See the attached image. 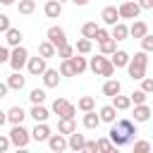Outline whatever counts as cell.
Wrapping results in <instances>:
<instances>
[{
	"label": "cell",
	"mask_w": 153,
	"mask_h": 153,
	"mask_svg": "<svg viewBox=\"0 0 153 153\" xmlns=\"http://www.w3.org/2000/svg\"><path fill=\"white\" fill-rule=\"evenodd\" d=\"M26 69H29V74H31V76H41V74L48 69V65H45V57H43V55L29 57V62H26Z\"/></svg>",
	"instance_id": "8992f818"
},
{
	"label": "cell",
	"mask_w": 153,
	"mask_h": 153,
	"mask_svg": "<svg viewBox=\"0 0 153 153\" xmlns=\"http://www.w3.org/2000/svg\"><path fill=\"white\" fill-rule=\"evenodd\" d=\"M69 62H72V67H74V74H84V72L88 69V60H86L81 53H74V55L69 57Z\"/></svg>",
	"instance_id": "4fadbf2b"
},
{
	"label": "cell",
	"mask_w": 153,
	"mask_h": 153,
	"mask_svg": "<svg viewBox=\"0 0 153 153\" xmlns=\"http://www.w3.org/2000/svg\"><path fill=\"white\" fill-rule=\"evenodd\" d=\"M48 146H50V151H55V153H62L65 148H69V143H67V139H65V134H50V139H48Z\"/></svg>",
	"instance_id": "9c48e42d"
},
{
	"label": "cell",
	"mask_w": 153,
	"mask_h": 153,
	"mask_svg": "<svg viewBox=\"0 0 153 153\" xmlns=\"http://www.w3.org/2000/svg\"><path fill=\"white\" fill-rule=\"evenodd\" d=\"M100 19L108 24V26H115L122 17H120V10L117 7H112V5H108V7H103V12H100Z\"/></svg>",
	"instance_id": "ba28073f"
},
{
	"label": "cell",
	"mask_w": 153,
	"mask_h": 153,
	"mask_svg": "<svg viewBox=\"0 0 153 153\" xmlns=\"http://www.w3.org/2000/svg\"><path fill=\"white\" fill-rule=\"evenodd\" d=\"M36 122H45L48 117H50V112H48V108L43 105V103H33V108H31V112H29Z\"/></svg>",
	"instance_id": "d6986e66"
},
{
	"label": "cell",
	"mask_w": 153,
	"mask_h": 153,
	"mask_svg": "<svg viewBox=\"0 0 153 153\" xmlns=\"http://www.w3.org/2000/svg\"><path fill=\"white\" fill-rule=\"evenodd\" d=\"M98 115H100V122H108V124H112L115 122V117H117V108L110 103V105H103L100 110H98Z\"/></svg>",
	"instance_id": "ffe728a7"
},
{
	"label": "cell",
	"mask_w": 153,
	"mask_h": 153,
	"mask_svg": "<svg viewBox=\"0 0 153 153\" xmlns=\"http://www.w3.org/2000/svg\"><path fill=\"white\" fill-rule=\"evenodd\" d=\"M84 151H88V153H96V151H98V141H86Z\"/></svg>",
	"instance_id": "f907efd6"
},
{
	"label": "cell",
	"mask_w": 153,
	"mask_h": 153,
	"mask_svg": "<svg viewBox=\"0 0 153 153\" xmlns=\"http://www.w3.org/2000/svg\"><path fill=\"white\" fill-rule=\"evenodd\" d=\"M148 117H151V108L146 103L134 105V122H148Z\"/></svg>",
	"instance_id": "d4e9b609"
},
{
	"label": "cell",
	"mask_w": 153,
	"mask_h": 153,
	"mask_svg": "<svg viewBox=\"0 0 153 153\" xmlns=\"http://www.w3.org/2000/svg\"><path fill=\"white\" fill-rule=\"evenodd\" d=\"M41 76H43V86H45V88H55V86L60 84V76H62V74H60V69H50V67H48Z\"/></svg>",
	"instance_id": "30bf717a"
},
{
	"label": "cell",
	"mask_w": 153,
	"mask_h": 153,
	"mask_svg": "<svg viewBox=\"0 0 153 153\" xmlns=\"http://www.w3.org/2000/svg\"><path fill=\"white\" fill-rule=\"evenodd\" d=\"M60 2H67V0H60ZM69 2H72V0H69Z\"/></svg>",
	"instance_id": "6f0895ef"
},
{
	"label": "cell",
	"mask_w": 153,
	"mask_h": 153,
	"mask_svg": "<svg viewBox=\"0 0 153 153\" xmlns=\"http://www.w3.org/2000/svg\"><path fill=\"white\" fill-rule=\"evenodd\" d=\"M31 139L33 141H48L50 139V127L45 122H36V127L31 129Z\"/></svg>",
	"instance_id": "8fae6325"
},
{
	"label": "cell",
	"mask_w": 153,
	"mask_h": 153,
	"mask_svg": "<svg viewBox=\"0 0 153 153\" xmlns=\"http://www.w3.org/2000/svg\"><path fill=\"white\" fill-rule=\"evenodd\" d=\"M112 105H115L117 110H129V108H131V98L117 93V96H112Z\"/></svg>",
	"instance_id": "4dcf8cb0"
},
{
	"label": "cell",
	"mask_w": 153,
	"mask_h": 153,
	"mask_svg": "<svg viewBox=\"0 0 153 153\" xmlns=\"http://www.w3.org/2000/svg\"><path fill=\"white\" fill-rule=\"evenodd\" d=\"M146 33H148V24L141 22V19H136V22L129 26V36H131V38H139V41H141Z\"/></svg>",
	"instance_id": "9a60e30c"
},
{
	"label": "cell",
	"mask_w": 153,
	"mask_h": 153,
	"mask_svg": "<svg viewBox=\"0 0 153 153\" xmlns=\"http://www.w3.org/2000/svg\"><path fill=\"white\" fill-rule=\"evenodd\" d=\"M127 72H129V76L136 79V81H141V79L146 76V67H143V65H134L131 60H129V65H127Z\"/></svg>",
	"instance_id": "484cf974"
},
{
	"label": "cell",
	"mask_w": 153,
	"mask_h": 153,
	"mask_svg": "<svg viewBox=\"0 0 153 153\" xmlns=\"http://www.w3.org/2000/svg\"><path fill=\"white\" fill-rule=\"evenodd\" d=\"M115 148H117V146L110 141V136H108V139H98V151H103V153H112Z\"/></svg>",
	"instance_id": "8d00e7d4"
},
{
	"label": "cell",
	"mask_w": 153,
	"mask_h": 153,
	"mask_svg": "<svg viewBox=\"0 0 153 153\" xmlns=\"http://www.w3.org/2000/svg\"><path fill=\"white\" fill-rule=\"evenodd\" d=\"M10 53H12V50H7L5 45H0V65H2V62H10Z\"/></svg>",
	"instance_id": "681fc988"
},
{
	"label": "cell",
	"mask_w": 153,
	"mask_h": 153,
	"mask_svg": "<svg viewBox=\"0 0 153 153\" xmlns=\"http://www.w3.org/2000/svg\"><path fill=\"white\" fill-rule=\"evenodd\" d=\"M29 100H31V103H43V100H45V91H43V88H33V91L29 93Z\"/></svg>",
	"instance_id": "ab89813d"
},
{
	"label": "cell",
	"mask_w": 153,
	"mask_h": 153,
	"mask_svg": "<svg viewBox=\"0 0 153 153\" xmlns=\"http://www.w3.org/2000/svg\"><path fill=\"white\" fill-rule=\"evenodd\" d=\"M91 48H93V41H91V38H86V36H84V38H79V41H76V45H74V50H76V53H81V55H88V53H91Z\"/></svg>",
	"instance_id": "f546056e"
},
{
	"label": "cell",
	"mask_w": 153,
	"mask_h": 153,
	"mask_svg": "<svg viewBox=\"0 0 153 153\" xmlns=\"http://www.w3.org/2000/svg\"><path fill=\"white\" fill-rule=\"evenodd\" d=\"M131 62H134V65H143V67H146V65H148V53H146V50H139V53H134Z\"/></svg>",
	"instance_id": "f35d334b"
},
{
	"label": "cell",
	"mask_w": 153,
	"mask_h": 153,
	"mask_svg": "<svg viewBox=\"0 0 153 153\" xmlns=\"http://www.w3.org/2000/svg\"><path fill=\"white\" fill-rule=\"evenodd\" d=\"M7 91H10L7 81H0V98H5V96H7Z\"/></svg>",
	"instance_id": "f5cc1de1"
},
{
	"label": "cell",
	"mask_w": 153,
	"mask_h": 153,
	"mask_svg": "<svg viewBox=\"0 0 153 153\" xmlns=\"http://www.w3.org/2000/svg\"><path fill=\"white\" fill-rule=\"evenodd\" d=\"M74 112H76V105H72V103H67V105H65V110H62V115H60V117H74Z\"/></svg>",
	"instance_id": "bcb514c9"
},
{
	"label": "cell",
	"mask_w": 153,
	"mask_h": 153,
	"mask_svg": "<svg viewBox=\"0 0 153 153\" xmlns=\"http://www.w3.org/2000/svg\"><path fill=\"white\" fill-rule=\"evenodd\" d=\"M110 33H112V38H115V41H124V38L129 36V26H127V24H122V22H117V24L112 26V31H110Z\"/></svg>",
	"instance_id": "83f0119b"
},
{
	"label": "cell",
	"mask_w": 153,
	"mask_h": 153,
	"mask_svg": "<svg viewBox=\"0 0 153 153\" xmlns=\"http://www.w3.org/2000/svg\"><path fill=\"white\" fill-rule=\"evenodd\" d=\"M5 122H7V112H2V110H0V127H2Z\"/></svg>",
	"instance_id": "11a10c76"
},
{
	"label": "cell",
	"mask_w": 153,
	"mask_h": 153,
	"mask_svg": "<svg viewBox=\"0 0 153 153\" xmlns=\"http://www.w3.org/2000/svg\"><path fill=\"white\" fill-rule=\"evenodd\" d=\"M110 36H112V33H110L108 29H103V26H98V31H96V36H93V41H96V43H103V41H108Z\"/></svg>",
	"instance_id": "60d3db41"
},
{
	"label": "cell",
	"mask_w": 153,
	"mask_h": 153,
	"mask_svg": "<svg viewBox=\"0 0 153 153\" xmlns=\"http://www.w3.org/2000/svg\"><path fill=\"white\" fill-rule=\"evenodd\" d=\"M96 31H98V24H96V22H86V24L81 26V36H86V38H91V41H93V36H96Z\"/></svg>",
	"instance_id": "836d02e7"
},
{
	"label": "cell",
	"mask_w": 153,
	"mask_h": 153,
	"mask_svg": "<svg viewBox=\"0 0 153 153\" xmlns=\"http://www.w3.org/2000/svg\"><path fill=\"white\" fill-rule=\"evenodd\" d=\"M76 108H79L81 112H88V110L96 108V98H93V96H81V98L76 100Z\"/></svg>",
	"instance_id": "f1b7e54d"
},
{
	"label": "cell",
	"mask_w": 153,
	"mask_h": 153,
	"mask_svg": "<svg viewBox=\"0 0 153 153\" xmlns=\"http://www.w3.org/2000/svg\"><path fill=\"white\" fill-rule=\"evenodd\" d=\"M117 10H120V17H122V19H136L139 12H141V7H139L136 0H124Z\"/></svg>",
	"instance_id": "5b68a950"
},
{
	"label": "cell",
	"mask_w": 153,
	"mask_h": 153,
	"mask_svg": "<svg viewBox=\"0 0 153 153\" xmlns=\"http://www.w3.org/2000/svg\"><path fill=\"white\" fill-rule=\"evenodd\" d=\"M22 38H24L22 31L14 29V26H10V29L5 31V41H7V45H12V48H14V45H22Z\"/></svg>",
	"instance_id": "7402d4cb"
},
{
	"label": "cell",
	"mask_w": 153,
	"mask_h": 153,
	"mask_svg": "<svg viewBox=\"0 0 153 153\" xmlns=\"http://www.w3.org/2000/svg\"><path fill=\"white\" fill-rule=\"evenodd\" d=\"M17 10H19V14H31L36 10V0H19Z\"/></svg>",
	"instance_id": "d6a6232c"
},
{
	"label": "cell",
	"mask_w": 153,
	"mask_h": 153,
	"mask_svg": "<svg viewBox=\"0 0 153 153\" xmlns=\"http://www.w3.org/2000/svg\"><path fill=\"white\" fill-rule=\"evenodd\" d=\"M24 84H26V76H22V72H12V74L7 76V86H10V91H22Z\"/></svg>",
	"instance_id": "e0dca14e"
},
{
	"label": "cell",
	"mask_w": 153,
	"mask_h": 153,
	"mask_svg": "<svg viewBox=\"0 0 153 153\" xmlns=\"http://www.w3.org/2000/svg\"><path fill=\"white\" fill-rule=\"evenodd\" d=\"M141 88H143L146 93H153V79H151V76H143V79H141Z\"/></svg>",
	"instance_id": "f6af8a7d"
},
{
	"label": "cell",
	"mask_w": 153,
	"mask_h": 153,
	"mask_svg": "<svg viewBox=\"0 0 153 153\" xmlns=\"http://www.w3.org/2000/svg\"><path fill=\"white\" fill-rule=\"evenodd\" d=\"M38 55H43L45 60H48V57H55V55H57L55 43H50L48 38H45V41H41V43H38Z\"/></svg>",
	"instance_id": "603a6c76"
},
{
	"label": "cell",
	"mask_w": 153,
	"mask_h": 153,
	"mask_svg": "<svg viewBox=\"0 0 153 153\" xmlns=\"http://www.w3.org/2000/svg\"><path fill=\"white\" fill-rule=\"evenodd\" d=\"M45 36H48V41H50V43H55V48H60L62 43H67V33H65V29H62V26H50Z\"/></svg>",
	"instance_id": "52a82bcc"
},
{
	"label": "cell",
	"mask_w": 153,
	"mask_h": 153,
	"mask_svg": "<svg viewBox=\"0 0 153 153\" xmlns=\"http://www.w3.org/2000/svg\"><path fill=\"white\" fill-rule=\"evenodd\" d=\"M24 117H26V112H24L22 105H14V108L7 110V122H12V124H22Z\"/></svg>",
	"instance_id": "44dd1931"
},
{
	"label": "cell",
	"mask_w": 153,
	"mask_h": 153,
	"mask_svg": "<svg viewBox=\"0 0 153 153\" xmlns=\"http://www.w3.org/2000/svg\"><path fill=\"white\" fill-rule=\"evenodd\" d=\"M88 69L96 74V76H105V79H110L112 74H115V65L110 62V57L108 55H103V53H98L96 57H91L88 60Z\"/></svg>",
	"instance_id": "7a4b0ae2"
},
{
	"label": "cell",
	"mask_w": 153,
	"mask_h": 153,
	"mask_svg": "<svg viewBox=\"0 0 153 153\" xmlns=\"http://www.w3.org/2000/svg\"><path fill=\"white\" fill-rule=\"evenodd\" d=\"M146 96H148V93H146L143 88H136L129 98H131V103H134V105H141V103H146Z\"/></svg>",
	"instance_id": "74e56055"
},
{
	"label": "cell",
	"mask_w": 153,
	"mask_h": 153,
	"mask_svg": "<svg viewBox=\"0 0 153 153\" xmlns=\"http://www.w3.org/2000/svg\"><path fill=\"white\" fill-rule=\"evenodd\" d=\"M10 141H12V146H17V148H26L29 141H31V131H29L24 124H12V129H10Z\"/></svg>",
	"instance_id": "3957f363"
},
{
	"label": "cell",
	"mask_w": 153,
	"mask_h": 153,
	"mask_svg": "<svg viewBox=\"0 0 153 153\" xmlns=\"http://www.w3.org/2000/svg\"><path fill=\"white\" fill-rule=\"evenodd\" d=\"M0 5H5V7H10V5H14V0H0Z\"/></svg>",
	"instance_id": "9f6ffc18"
},
{
	"label": "cell",
	"mask_w": 153,
	"mask_h": 153,
	"mask_svg": "<svg viewBox=\"0 0 153 153\" xmlns=\"http://www.w3.org/2000/svg\"><path fill=\"white\" fill-rule=\"evenodd\" d=\"M43 12H45L48 19H57V17L62 14V2H60V0H45Z\"/></svg>",
	"instance_id": "7c38bea8"
},
{
	"label": "cell",
	"mask_w": 153,
	"mask_h": 153,
	"mask_svg": "<svg viewBox=\"0 0 153 153\" xmlns=\"http://www.w3.org/2000/svg\"><path fill=\"white\" fill-rule=\"evenodd\" d=\"M67 143H69V148H72V151H84V146H86V136H84V134L72 131V134H69V139H67Z\"/></svg>",
	"instance_id": "cb8c5ba5"
},
{
	"label": "cell",
	"mask_w": 153,
	"mask_h": 153,
	"mask_svg": "<svg viewBox=\"0 0 153 153\" xmlns=\"http://www.w3.org/2000/svg\"><path fill=\"white\" fill-rule=\"evenodd\" d=\"M108 136H110V141H112L115 146H129V143L134 141V136H136V124H134L131 120L122 117V120L112 122Z\"/></svg>",
	"instance_id": "6da1fadb"
},
{
	"label": "cell",
	"mask_w": 153,
	"mask_h": 153,
	"mask_svg": "<svg viewBox=\"0 0 153 153\" xmlns=\"http://www.w3.org/2000/svg\"><path fill=\"white\" fill-rule=\"evenodd\" d=\"M67 103H69V100H65V98H55V100H53V112H55V115H62V110H65Z\"/></svg>",
	"instance_id": "7bdbcfd3"
},
{
	"label": "cell",
	"mask_w": 153,
	"mask_h": 153,
	"mask_svg": "<svg viewBox=\"0 0 153 153\" xmlns=\"http://www.w3.org/2000/svg\"><path fill=\"white\" fill-rule=\"evenodd\" d=\"M74 53H76V50H74V45H69V43H62V45L57 48V57H62V60H69Z\"/></svg>",
	"instance_id": "e575fe53"
},
{
	"label": "cell",
	"mask_w": 153,
	"mask_h": 153,
	"mask_svg": "<svg viewBox=\"0 0 153 153\" xmlns=\"http://www.w3.org/2000/svg\"><path fill=\"white\" fill-rule=\"evenodd\" d=\"M26 62H29V50L24 45H14L10 53V67L14 72H22V67H26Z\"/></svg>",
	"instance_id": "277c9868"
},
{
	"label": "cell",
	"mask_w": 153,
	"mask_h": 153,
	"mask_svg": "<svg viewBox=\"0 0 153 153\" xmlns=\"http://www.w3.org/2000/svg\"><path fill=\"white\" fill-rule=\"evenodd\" d=\"M98 45H100V53H103V55H112V53L117 50V41H115L112 36H110L108 41H103V43H98Z\"/></svg>",
	"instance_id": "1f68e13d"
},
{
	"label": "cell",
	"mask_w": 153,
	"mask_h": 153,
	"mask_svg": "<svg viewBox=\"0 0 153 153\" xmlns=\"http://www.w3.org/2000/svg\"><path fill=\"white\" fill-rule=\"evenodd\" d=\"M98 124H100V115H96V110L84 112V127L86 129H98Z\"/></svg>",
	"instance_id": "4316f807"
},
{
	"label": "cell",
	"mask_w": 153,
	"mask_h": 153,
	"mask_svg": "<svg viewBox=\"0 0 153 153\" xmlns=\"http://www.w3.org/2000/svg\"><path fill=\"white\" fill-rule=\"evenodd\" d=\"M10 146H12V141H10V134H7V136H2V134H0V153H5Z\"/></svg>",
	"instance_id": "7dc6e473"
},
{
	"label": "cell",
	"mask_w": 153,
	"mask_h": 153,
	"mask_svg": "<svg viewBox=\"0 0 153 153\" xmlns=\"http://www.w3.org/2000/svg\"><path fill=\"white\" fill-rule=\"evenodd\" d=\"M57 69H60V74H62V76H76V74H74V67H72V62H69V60H62Z\"/></svg>",
	"instance_id": "d590c367"
},
{
	"label": "cell",
	"mask_w": 153,
	"mask_h": 153,
	"mask_svg": "<svg viewBox=\"0 0 153 153\" xmlns=\"http://www.w3.org/2000/svg\"><path fill=\"white\" fill-rule=\"evenodd\" d=\"M141 50H146V53H153V36H151V33H146V36L141 38Z\"/></svg>",
	"instance_id": "ee69618b"
},
{
	"label": "cell",
	"mask_w": 153,
	"mask_h": 153,
	"mask_svg": "<svg viewBox=\"0 0 153 153\" xmlns=\"http://www.w3.org/2000/svg\"><path fill=\"white\" fill-rule=\"evenodd\" d=\"M129 60H131V55H129L127 50H120V48L110 55V62H112L115 67H127V65H129Z\"/></svg>",
	"instance_id": "2e32d148"
},
{
	"label": "cell",
	"mask_w": 153,
	"mask_h": 153,
	"mask_svg": "<svg viewBox=\"0 0 153 153\" xmlns=\"http://www.w3.org/2000/svg\"><path fill=\"white\" fill-rule=\"evenodd\" d=\"M57 131L65 134V136H69L72 131H76V122H74V117H60V120H57Z\"/></svg>",
	"instance_id": "5bb4252c"
},
{
	"label": "cell",
	"mask_w": 153,
	"mask_h": 153,
	"mask_svg": "<svg viewBox=\"0 0 153 153\" xmlns=\"http://www.w3.org/2000/svg\"><path fill=\"white\" fill-rule=\"evenodd\" d=\"M122 91V84L115 79V76H110L105 84H103V96H108V98H112V96H117Z\"/></svg>",
	"instance_id": "ac0fdd59"
},
{
	"label": "cell",
	"mask_w": 153,
	"mask_h": 153,
	"mask_svg": "<svg viewBox=\"0 0 153 153\" xmlns=\"http://www.w3.org/2000/svg\"><path fill=\"white\" fill-rule=\"evenodd\" d=\"M72 2H74V5H76V7H86V5H88V2H91V0H72Z\"/></svg>",
	"instance_id": "db71d44e"
},
{
	"label": "cell",
	"mask_w": 153,
	"mask_h": 153,
	"mask_svg": "<svg viewBox=\"0 0 153 153\" xmlns=\"http://www.w3.org/2000/svg\"><path fill=\"white\" fill-rule=\"evenodd\" d=\"M141 10H153V0H136Z\"/></svg>",
	"instance_id": "816d5d0a"
},
{
	"label": "cell",
	"mask_w": 153,
	"mask_h": 153,
	"mask_svg": "<svg viewBox=\"0 0 153 153\" xmlns=\"http://www.w3.org/2000/svg\"><path fill=\"white\" fill-rule=\"evenodd\" d=\"M151 151V141H134V153H148Z\"/></svg>",
	"instance_id": "b9f144b4"
},
{
	"label": "cell",
	"mask_w": 153,
	"mask_h": 153,
	"mask_svg": "<svg viewBox=\"0 0 153 153\" xmlns=\"http://www.w3.org/2000/svg\"><path fill=\"white\" fill-rule=\"evenodd\" d=\"M10 26H12V24H10V17H7V14H0V33H5Z\"/></svg>",
	"instance_id": "c3c4849f"
}]
</instances>
